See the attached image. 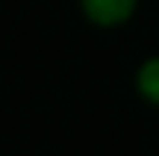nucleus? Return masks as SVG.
<instances>
[{
    "label": "nucleus",
    "instance_id": "f03ea898",
    "mask_svg": "<svg viewBox=\"0 0 159 156\" xmlns=\"http://www.w3.org/2000/svg\"><path fill=\"white\" fill-rule=\"evenodd\" d=\"M133 88H136V94H139L148 106H159V53L144 56L142 62L136 65Z\"/></svg>",
    "mask_w": 159,
    "mask_h": 156
},
{
    "label": "nucleus",
    "instance_id": "f257e3e1",
    "mask_svg": "<svg viewBox=\"0 0 159 156\" xmlns=\"http://www.w3.org/2000/svg\"><path fill=\"white\" fill-rule=\"evenodd\" d=\"M142 0H77L83 18L97 29H121L136 18Z\"/></svg>",
    "mask_w": 159,
    "mask_h": 156
}]
</instances>
